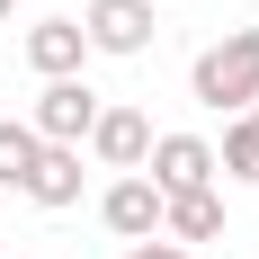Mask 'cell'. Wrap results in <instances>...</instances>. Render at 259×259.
<instances>
[{
    "label": "cell",
    "instance_id": "cell-11",
    "mask_svg": "<svg viewBox=\"0 0 259 259\" xmlns=\"http://www.w3.org/2000/svg\"><path fill=\"white\" fill-rule=\"evenodd\" d=\"M36 152H45V143L27 134V116H9V125H0V188H27V170H36Z\"/></svg>",
    "mask_w": 259,
    "mask_h": 259
},
{
    "label": "cell",
    "instance_id": "cell-10",
    "mask_svg": "<svg viewBox=\"0 0 259 259\" xmlns=\"http://www.w3.org/2000/svg\"><path fill=\"white\" fill-rule=\"evenodd\" d=\"M214 179H259V125H250V116L224 125V143H214Z\"/></svg>",
    "mask_w": 259,
    "mask_h": 259
},
{
    "label": "cell",
    "instance_id": "cell-9",
    "mask_svg": "<svg viewBox=\"0 0 259 259\" xmlns=\"http://www.w3.org/2000/svg\"><path fill=\"white\" fill-rule=\"evenodd\" d=\"M161 241H224V197H214V188L161 197Z\"/></svg>",
    "mask_w": 259,
    "mask_h": 259
},
{
    "label": "cell",
    "instance_id": "cell-8",
    "mask_svg": "<svg viewBox=\"0 0 259 259\" xmlns=\"http://www.w3.org/2000/svg\"><path fill=\"white\" fill-rule=\"evenodd\" d=\"M18 197H36L45 214L80 206V143H45V152H36V170H27V188H18Z\"/></svg>",
    "mask_w": 259,
    "mask_h": 259
},
{
    "label": "cell",
    "instance_id": "cell-4",
    "mask_svg": "<svg viewBox=\"0 0 259 259\" xmlns=\"http://www.w3.org/2000/svg\"><path fill=\"white\" fill-rule=\"evenodd\" d=\"M143 179H152L161 197L214 188V143H206V134H152V152H143Z\"/></svg>",
    "mask_w": 259,
    "mask_h": 259
},
{
    "label": "cell",
    "instance_id": "cell-3",
    "mask_svg": "<svg viewBox=\"0 0 259 259\" xmlns=\"http://www.w3.org/2000/svg\"><path fill=\"white\" fill-rule=\"evenodd\" d=\"M80 36H90V54L134 63L152 45V0H80Z\"/></svg>",
    "mask_w": 259,
    "mask_h": 259
},
{
    "label": "cell",
    "instance_id": "cell-1",
    "mask_svg": "<svg viewBox=\"0 0 259 259\" xmlns=\"http://www.w3.org/2000/svg\"><path fill=\"white\" fill-rule=\"evenodd\" d=\"M188 99L214 107V116H241L259 99V27H224L197 63H188Z\"/></svg>",
    "mask_w": 259,
    "mask_h": 259
},
{
    "label": "cell",
    "instance_id": "cell-12",
    "mask_svg": "<svg viewBox=\"0 0 259 259\" xmlns=\"http://www.w3.org/2000/svg\"><path fill=\"white\" fill-rule=\"evenodd\" d=\"M125 259H188V241H161L152 233V241H125Z\"/></svg>",
    "mask_w": 259,
    "mask_h": 259
},
{
    "label": "cell",
    "instance_id": "cell-6",
    "mask_svg": "<svg viewBox=\"0 0 259 259\" xmlns=\"http://www.w3.org/2000/svg\"><path fill=\"white\" fill-rule=\"evenodd\" d=\"M143 152H152V116H143V107H99L90 161H99V170H143Z\"/></svg>",
    "mask_w": 259,
    "mask_h": 259
},
{
    "label": "cell",
    "instance_id": "cell-2",
    "mask_svg": "<svg viewBox=\"0 0 259 259\" xmlns=\"http://www.w3.org/2000/svg\"><path fill=\"white\" fill-rule=\"evenodd\" d=\"M99 107H107V99L90 90V80H45L36 107H27V134H36V143H90Z\"/></svg>",
    "mask_w": 259,
    "mask_h": 259
},
{
    "label": "cell",
    "instance_id": "cell-14",
    "mask_svg": "<svg viewBox=\"0 0 259 259\" xmlns=\"http://www.w3.org/2000/svg\"><path fill=\"white\" fill-rule=\"evenodd\" d=\"M9 9H18V0H0V18H9Z\"/></svg>",
    "mask_w": 259,
    "mask_h": 259
},
{
    "label": "cell",
    "instance_id": "cell-13",
    "mask_svg": "<svg viewBox=\"0 0 259 259\" xmlns=\"http://www.w3.org/2000/svg\"><path fill=\"white\" fill-rule=\"evenodd\" d=\"M241 116H250V125H259V99H250V107H241Z\"/></svg>",
    "mask_w": 259,
    "mask_h": 259
},
{
    "label": "cell",
    "instance_id": "cell-7",
    "mask_svg": "<svg viewBox=\"0 0 259 259\" xmlns=\"http://www.w3.org/2000/svg\"><path fill=\"white\" fill-rule=\"evenodd\" d=\"M80 63H90L80 18H36V27H27V72H36V80H80Z\"/></svg>",
    "mask_w": 259,
    "mask_h": 259
},
{
    "label": "cell",
    "instance_id": "cell-5",
    "mask_svg": "<svg viewBox=\"0 0 259 259\" xmlns=\"http://www.w3.org/2000/svg\"><path fill=\"white\" fill-rule=\"evenodd\" d=\"M99 224H107L116 241H152V233H161V188L143 179V170H116L107 197H99Z\"/></svg>",
    "mask_w": 259,
    "mask_h": 259
}]
</instances>
